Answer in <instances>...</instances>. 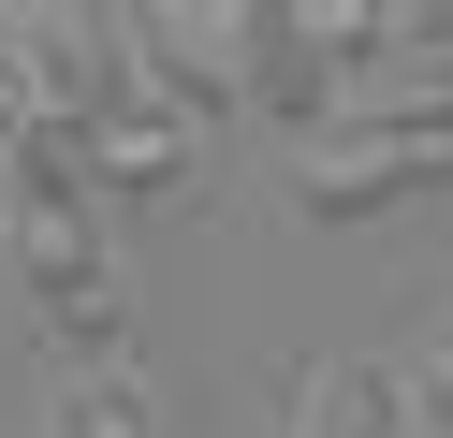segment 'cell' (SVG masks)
<instances>
[{
	"mask_svg": "<svg viewBox=\"0 0 453 438\" xmlns=\"http://www.w3.org/2000/svg\"><path fill=\"white\" fill-rule=\"evenodd\" d=\"M293 438H410V380L395 365H322L293 409Z\"/></svg>",
	"mask_w": 453,
	"mask_h": 438,
	"instance_id": "obj_2",
	"label": "cell"
},
{
	"mask_svg": "<svg viewBox=\"0 0 453 438\" xmlns=\"http://www.w3.org/2000/svg\"><path fill=\"white\" fill-rule=\"evenodd\" d=\"M30 88H44V58L0 44V161H15V132H30Z\"/></svg>",
	"mask_w": 453,
	"mask_h": 438,
	"instance_id": "obj_4",
	"label": "cell"
},
{
	"mask_svg": "<svg viewBox=\"0 0 453 438\" xmlns=\"http://www.w3.org/2000/svg\"><path fill=\"white\" fill-rule=\"evenodd\" d=\"M44 438H161V409H147V380H132V365H59Z\"/></svg>",
	"mask_w": 453,
	"mask_h": 438,
	"instance_id": "obj_3",
	"label": "cell"
},
{
	"mask_svg": "<svg viewBox=\"0 0 453 438\" xmlns=\"http://www.w3.org/2000/svg\"><path fill=\"white\" fill-rule=\"evenodd\" d=\"M439 161H453V146L424 132V117H380V132H322V146L293 161V190L322 204V219H380V204H410Z\"/></svg>",
	"mask_w": 453,
	"mask_h": 438,
	"instance_id": "obj_1",
	"label": "cell"
},
{
	"mask_svg": "<svg viewBox=\"0 0 453 438\" xmlns=\"http://www.w3.org/2000/svg\"><path fill=\"white\" fill-rule=\"evenodd\" d=\"M424 395H439V424H453V321L424 336Z\"/></svg>",
	"mask_w": 453,
	"mask_h": 438,
	"instance_id": "obj_5",
	"label": "cell"
}]
</instances>
